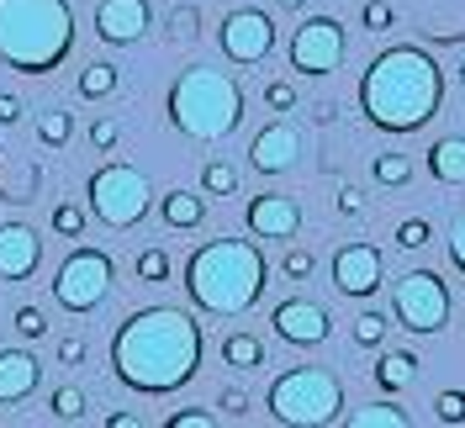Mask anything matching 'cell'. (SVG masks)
<instances>
[{
  "instance_id": "cell-33",
  "label": "cell",
  "mask_w": 465,
  "mask_h": 428,
  "mask_svg": "<svg viewBox=\"0 0 465 428\" xmlns=\"http://www.w3.org/2000/svg\"><path fill=\"white\" fill-rule=\"evenodd\" d=\"M312 270H318V254H312V249H302V244H291L286 254H281V275H286V281H312Z\"/></svg>"
},
{
  "instance_id": "cell-39",
  "label": "cell",
  "mask_w": 465,
  "mask_h": 428,
  "mask_svg": "<svg viewBox=\"0 0 465 428\" xmlns=\"http://www.w3.org/2000/svg\"><path fill=\"white\" fill-rule=\"evenodd\" d=\"M116 138H122L116 116H95V122H90V148H95V154H112Z\"/></svg>"
},
{
  "instance_id": "cell-22",
  "label": "cell",
  "mask_w": 465,
  "mask_h": 428,
  "mask_svg": "<svg viewBox=\"0 0 465 428\" xmlns=\"http://www.w3.org/2000/svg\"><path fill=\"white\" fill-rule=\"evenodd\" d=\"M429 174H434L439 185H465V138L429 143Z\"/></svg>"
},
{
  "instance_id": "cell-10",
  "label": "cell",
  "mask_w": 465,
  "mask_h": 428,
  "mask_svg": "<svg viewBox=\"0 0 465 428\" xmlns=\"http://www.w3.org/2000/svg\"><path fill=\"white\" fill-rule=\"evenodd\" d=\"M286 58L296 75L307 80H328L339 64L349 58V32L339 16H302V27L291 32L286 43Z\"/></svg>"
},
{
  "instance_id": "cell-38",
  "label": "cell",
  "mask_w": 465,
  "mask_h": 428,
  "mask_svg": "<svg viewBox=\"0 0 465 428\" xmlns=\"http://www.w3.org/2000/svg\"><path fill=\"white\" fill-rule=\"evenodd\" d=\"M264 106L275 116L296 112V85H291V80H270V85H264Z\"/></svg>"
},
{
  "instance_id": "cell-48",
  "label": "cell",
  "mask_w": 465,
  "mask_h": 428,
  "mask_svg": "<svg viewBox=\"0 0 465 428\" xmlns=\"http://www.w3.org/2000/svg\"><path fill=\"white\" fill-rule=\"evenodd\" d=\"M312 116H318V122H333V116H339V106H333V101H318V112H312Z\"/></svg>"
},
{
  "instance_id": "cell-3",
  "label": "cell",
  "mask_w": 465,
  "mask_h": 428,
  "mask_svg": "<svg viewBox=\"0 0 465 428\" xmlns=\"http://www.w3.org/2000/svg\"><path fill=\"white\" fill-rule=\"evenodd\" d=\"M264 281H270V264H264L260 244L249 238H212L185 259V296L196 313L212 317H238L260 307Z\"/></svg>"
},
{
  "instance_id": "cell-31",
  "label": "cell",
  "mask_w": 465,
  "mask_h": 428,
  "mask_svg": "<svg viewBox=\"0 0 465 428\" xmlns=\"http://www.w3.org/2000/svg\"><path fill=\"white\" fill-rule=\"evenodd\" d=\"M164 37H170V43H191V37H202V11H196V5H174L170 22H164Z\"/></svg>"
},
{
  "instance_id": "cell-14",
  "label": "cell",
  "mask_w": 465,
  "mask_h": 428,
  "mask_svg": "<svg viewBox=\"0 0 465 428\" xmlns=\"http://www.w3.org/2000/svg\"><path fill=\"white\" fill-rule=\"evenodd\" d=\"M243 228H249V238H264V244H291L302 233V206L291 196L260 191V196H249V206H243Z\"/></svg>"
},
{
  "instance_id": "cell-21",
  "label": "cell",
  "mask_w": 465,
  "mask_h": 428,
  "mask_svg": "<svg viewBox=\"0 0 465 428\" xmlns=\"http://www.w3.org/2000/svg\"><path fill=\"white\" fill-rule=\"evenodd\" d=\"M371 375H376V386L386 397H391V392H407V386L418 381V354H412V349H386Z\"/></svg>"
},
{
  "instance_id": "cell-29",
  "label": "cell",
  "mask_w": 465,
  "mask_h": 428,
  "mask_svg": "<svg viewBox=\"0 0 465 428\" xmlns=\"http://www.w3.org/2000/svg\"><path fill=\"white\" fill-rule=\"evenodd\" d=\"M238 191V164H228V159H206L202 164V196H232Z\"/></svg>"
},
{
  "instance_id": "cell-16",
  "label": "cell",
  "mask_w": 465,
  "mask_h": 428,
  "mask_svg": "<svg viewBox=\"0 0 465 428\" xmlns=\"http://www.w3.org/2000/svg\"><path fill=\"white\" fill-rule=\"evenodd\" d=\"M43 264V238L27 223H0V281H32Z\"/></svg>"
},
{
  "instance_id": "cell-17",
  "label": "cell",
  "mask_w": 465,
  "mask_h": 428,
  "mask_svg": "<svg viewBox=\"0 0 465 428\" xmlns=\"http://www.w3.org/2000/svg\"><path fill=\"white\" fill-rule=\"evenodd\" d=\"M302 159V133L291 127V122H270L264 133H254V143H249V164L260 174H281L291 170Z\"/></svg>"
},
{
  "instance_id": "cell-26",
  "label": "cell",
  "mask_w": 465,
  "mask_h": 428,
  "mask_svg": "<svg viewBox=\"0 0 465 428\" xmlns=\"http://www.w3.org/2000/svg\"><path fill=\"white\" fill-rule=\"evenodd\" d=\"M69 138H74L69 106H43V112H37V143H43V148H69Z\"/></svg>"
},
{
  "instance_id": "cell-49",
  "label": "cell",
  "mask_w": 465,
  "mask_h": 428,
  "mask_svg": "<svg viewBox=\"0 0 465 428\" xmlns=\"http://www.w3.org/2000/svg\"><path fill=\"white\" fill-rule=\"evenodd\" d=\"M275 5H281V11H302V5H307V0H275Z\"/></svg>"
},
{
  "instance_id": "cell-24",
  "label": "cell",
  "mask_w": 465,
  "mask_h": 428,
  "mask_svg": "<svg viewBox=\"0 0 465 428\" xmlns=\"http://www.w3.org/2000/svg\"><path fill=\"white\" fill-rule=\"evenodd\" d=\"M116 85H122V69L116 64H85L80 69V80H74V90H80V101H106V95H116Z\"/></svg>"
},
{
  "instance_id": "cell-13",
  "label": "cell",
  "mask_w": 465,
  "mask_h": 428,
  "mask_svg": "<svg viewBox=\"0 0 465 428\" xmlns=\"http://www.w3.org/2000/svg\"><path fill=\"white\" fill-rule=\"evenodd\" d=\"M270 328H275V339L286 343H328L333 339V313L312 302V296H286L281 307H270Z\"/></svg>"
},
{
  "instance_id": "cell-1",
  "label": "cell",
  "mask_w": 465,
  "mask_h": 428,
  "mask_svg": "<svg viewBox=\"0 0 465 428\" xmlns=\"http://www.w3.org/2000/svg\"><path fill=\"white\" fill-rule=\"evenodd\" d=\"M206 333L185 307H138L112 333V375L138 397H170L202 371Z\"/></svg>"
},
{
  "instance_id": "cell-30",
  "label": "cell",
  "mask_w": 465,
  "mask_h": 428,
  "mask_svg": "<svg viewBox=\"0 0 465 428\" xmlns=\"http://www.w3.org/2000/svg\"><path fill=\"white\" fill-rule=\"evenodd\" d=\"M54 233L69 238V244H80V238H85V206H80V201H58L54 206Z\"/></svg>"
},
{
  "instance_id": "cell-35",
  "label": "cell",
  "mask_w": 465,
  "mask_h": 428,
  "mask_svg": "<svg viewBox=\"0 0 465 428\" xmlns=\"http://www.w3.org/2000/svg\"><path fill=\"white\" fill-rule=\"evenodd\" d=\"M360 27L376 32V37L397 27V11H391V0H365V5H360Z\"/></svg>"
},
{
  "instance_id": "cell-4",
  "label": "cell",
  "mask_w": 465,
  "mask_h": 428,
  "mask_svg": "<svg viewBox=\"0 0 465 428\" xmlns=\"http://www.w3.org/2000/svg\"><path fill=\"white\" fill-rule=\"evenodd\" d=\"M69 0H0V64L11 75H54L74 54Z\"/></svg>"
},
{
  "instance_id": "cell-27",
  "label": "cell",
  "mask_w": 465,
  "mask_h": 428,
  "mask_svg": "<svg viewBox=\"0 0 465 428\" xmlns=\"http://www.w3.org/2000/svg\"><path fill=\"white\" fill-rule=\"evenodd\" d=\"M371 174H376L381 191H402V185H412V159L397 154V148H386V154L371 159Z\"/></svg>"
},
{
  "instance_id": "cell-47",
  "label": "cell",
  "mask_w": 465,
  "mask_h": 428,
  "mask_svg": "<svg viewBox=\"0 0 465 428\" xmlns=\"http://www.w3.org/2000/svg\"><path fill=\"white\" fill-rule=\"evenodd\" d=\"M106 428H148L138 413H106Z\"/></svg>"
},
{
  "instance_id": "cell-46",
  "label": "cell",
  "mask_w": 465,
  "mask_h": 428,
  "mask_svg": "<svg viewBox=\"0 0 465 428\" xmlns=\"http://www.w3.org/2000/svg\"><path fill=\"white\" fill-rule=\"evenodd\" d=\"M22 112H27V106H22V95L0 90V127H16V122H22Z\"/></svg>"
},
{
  "instance_id": "cell-45",
  "label": "cell",
  "mask_w": 465,
  "mask_h": 428,
  "mask_svg": "<svg viewBox=\"0 0 465 428\" xmlns=\"http://www.w3.org/2000/svg\"><path fill=\"white\" fill-rule=\"evenodd\" d=\"M217 413H232V418H243V413H249V397H243L238 386H223V392H217Z\"/></svg>"
},
{
  "instance_id": "cell-18",
  "label": "cell",
  "mask_w": 465,
  "mask_h": 428,
  "mask_svg": "<svg viewBox=\"0 0 465 428\" xmlns=\"http://www.w3.org/2000/svg\"><path fill=\"white\" fill-rule=\"evenodd\" d=\"M43 386V365L27 349H0V407H16Z\"/></svg>"
},
{
  "instance_id": "cell-44",
  "label": "cell",
  "mask_w": 465,
  "mask_h": 428,
  "mask_svg": "<svg viewBox=\"0 0 465 428\" xmlns=\"http://www.w3.org/2000/svg\"><path fill=\"white\" fill-rule=\"evenodd\" d=\"M339 217H365V191L360 185H344L339 191Z\"/></svg>"
},
{
  "instance_id": "cell-34",
  "label": "cell",
  "mask_w": 465,
  "mask_h": 428,
  "mask_svg": "<svg viewBox=\"0 0 465 428\" xmlns=\"http://www.w3.org/2000/svg\"><path fill=\"white\" fill-rule=\"evenodd\" d=\"M48 413H54V418H64V423L85 418V392H80V386H58L54 397H48Z\"/></svg>"
},
{
  "instance_id": "cell-32",
  "label": "cell",
  "mask_w": 465,
  "mask_h": 428,
  "mask_svg": "<svg viewBox=\"0 0 465 428\" xmlns=\"http://www.w3.org/2000/svg\"><path fill=\"white\" fill-rule=\"evenodd\" d=\"M429 238H434V223H429V217H402V223H397V249H402V254L429 249Z\"/></svg>"
},
{
  "instance_id": "cell-9",
  "label": "cell",
  "mask_w": 465,
  "mask_h": 428,
  "mask_svg": "<svg viewBox=\"0 0 465 428\" xmlns=\"http://www.w3.org/2000/svg\"><path fill=\"white\" fill-rule=\"evenodd\" d=\"M450 307H455V296H450V285H444L439 270H407L402 281L391 285V317L402 323L407 333H418V339L439 333L450 323Z\"/></svg>"
},
{
  "instance_id": "cell-25",
  "label": "cell",
  "mask_w": 465,
  "mask_h": 428,
  "mask_svg": "<svg viewBox=\"0 0 465 428\" xmlns=\"http://www.w3.org/2000/svg\"><path fill=\"white\" fill-rule=\"evenodd\" d=\"M344 428H412V418H407V407H397V402H365L360 413H349Z\"/></svg>"
},
{
  "instance_id": "cell-28",
  "label": "cell",
  "mask_w": 465,
  "mask_h": 428,
  "mask_svg": "<svg viewBox=\"0 0 465 428\" xmlns=\"http://www.w3.org/2000/svg\"><path fill=\"white\" fill-rule=\"evenodd\" d=\"M133 270H138V281H143V285H164L174 275L170 249H164V244H148V249H138V264H133Z\"/></svg>"
},
{
  "instance_id": "cell-11",
  "label": "cell",
  "mask_w": 465,
  "mask_h": 428,
  "mask_svg": "<svg viewBox=\"0 0 465 428\" xmlns=\"http://www.w3.org/2000/svg\"><path fill=\"white\" fill-rule=\"evenodd\" d=\"M217 48H223V58L238 64V69L264 64V58L275 54V22H270V11H260V5L228 11V16L217 22Z\"/></svg>"
},
{
  "instance_id": "cell-50",
  "label": "cell",
  "mask_w": 465,
  "mask_h": 428,
  "mask_svg": "<svg viewBox=\"0 0 465 428\" xmlns=\"http://www.w3.org/2000/svg\"><path fill=\"white\" fill-rule=\"evenodd\" d=\"M455 80H460V85H465V58H460V69H455Z\"/></svg>"
},
{
  "instance_id": "cell-41",
  "label": "cell",
  "mask_w": 465,
  "mask_h": 428,
  "mask_svg": "<svg viewBox=\"0 0 465 428\" xmlns=\"http://www.w3.org/2000/svg\"><path fill=\"white\" fill-rule=\"evenodd\" d=\"M164 428H217V418H212L206 407H180V413L164 418Z\"/></svg>"
},
{
  "instance_id": "cell-19",
  "label": "cell",
  "mask_w": 465,
  "mask_h": 428,
  "mask_svg": "<svg viewBox=\"0 0 465 428\" xmlns=\"http://www.w3.org/2000/svg\"><path fill=\"white\" fill-rule=\"evenodd\" d=\"M43 196V164L22 154H0V201L5 206H32Z\"/></svg>"
},
{
  "instance_id": "cell-23",
  "label": "cell",
  "mask_w": 465,
  "mask_h": 428,
  "mask_svg": "<svg viewBox=\"0 0 465 428\" xmlns=\"http://www.w3.org/2000/svg\"><path fill=\"white\" fill-rule=\"evenodd\" d=\"M223 365L228 371H260L264 365V343L249 333V328H232L228 339H223Z\"/></svg>"
},
{
  "instance_id": "cell-12",
  "label": "cell",
  "mask_w": 465,
  "mask_h": 428,
  "mask_svg": "<svg viewBox=\"0 0 465 428\" xmlns=\"http://www.w3.org/2000/svg\"><path fill=\"white\" fill-rule=\"evenodd\" d=\"M381 281H386V264H381V249L376 244H339L333 249V285H339V296H354V302H365V296H376Z\"/></svg>"
},
{
  "instance_id": "cell-5",
  "label": "cell",
  "mask_w": 465,
  "mask_h": 428,
  "mask_svg": "<svg viewBox=\"0 0 465 428\" xmlns=\"http://www.w3.org/2000/svg\"><path fill=\"white\" fill-rule=\"evenodd\" d=\"M164 116L180 138L223 143L243 122V85L232 75H223L217 64H191L174 75L170 95H164Z\"/></svg>"
},
{
  "instance_id": "cell-7",
  "label": "cell",
  "mask_w": 465,
  "mask_h": 428,
  "mask_svg": "<svg viewBox=\"0 0 465 428\" xmlns=\"http://www.w3.org/2000/svg\"><path fill=\"white\" fill-rule=\"evenodd\" d=\"M85 201H90V217L112 233L138 228L148 212H153V185L138 164H101V170L85 180Z\"/></svg>"
},
{
  "instance_id": "cell-2",
  "label": "cell",
  "mask_w": 465,
  "mask_h": 428,
  "mask_svg": "<svg viewBox=\"0 0 465 428\" xmlns=\"http://www.w3.org/2000/svg\"><path fill=\"white\" fill-rule=\"evenodd\" d=\"M439 106H444V69L429 48L391 43L360 75V112L376 133H391V138L423 133L439 116Z\"/></svg>"
},
{
  "instance_id": "cell-36",
  "label": "cell",
  "mask_w": 465,
  "mask_h": 428,
  "mask_svg": "<svg viewBox=\"0 0 465 428\" xmlns=\"http://www.w3.org/2000/svg\"><path fill=\"white\" fill-rule=\"evenodd\" d=\"M354 343H360V349H381V343H386V317L360 313L354 317Z\"/></svg>"
},
{
  "instance_id": "cell-20",
  "label": "cell",
  "mask_w": 465,
  "mask_h": 428,
  "mask_svg": "<svg viewBox=\"0 0 465 428\" xmlns=\"http://www.w3.org/2000/svg\"><path fill=\"white\" fill-rule=\"evenodd\" d=\"M159 217H164V228H174V233L202 228L206 223V196H196V191H164Z\"/></svg>"
},
{
  "instance_id": "cell-37",
  "label": "cell",
  "mask_w": 465,
  "mask_h": 428,
  "mask_svg": "<svg viewBox=\"0 0 465 428\" xmlns=\"http://www.w3.org/2000/svg\"><path fill=\"white\" fill-rule=\"evenodd\" d=\"M434 418L439 423H450V428H460L465 423V392H439L434 397Z\"/></svg>"
},
{
  "instance_id": "cell-6",
  "label": "cell",
  "mask_w": 465,
  "mask_h": 428,
  "mask_svg": "<svg viewBox=\"0 0 465 428\" xmlns=\"http://www.w3.org/2000/svg\"><path fill=\"white\" fill-rule=\"evenodd\" d=\"M270 418L286 428H328L344 413V381L322 365H291L264 392Z\"/></svg>"
},
{
  "instance_id": "cell-15",
  "label": "cell",
  "mask_w": 465,
  "mask_h": 428,
  "mask_svg": "<svg viewBox=\"0 0 465 428\" xmlns=\"http://www.w3.org/2000/svg\"><path fill=\"white\" fill-rule=\"evenodd\" d=\"M153 27V5L148 0H101L95 5V37L106 48H133Z\"/></svg>"
},
{
  "instance_id": "cell-42",
  "label": "cell",
  "mask_w": 465,
  "mask_h": 428,
  "mask_svg": "<svg viewBox=\"0 0 465 428\" xmlns=\"http://www.w3.org/2000/svg\"><path fill=\"white\" fill-rule=\"evenodd\" d=\"M85 339H80V333H69V339H58V365H64V371H80V365H85Z\"/></svg>"
},
{
  "instance_id": "cell-8",
  "label": "cell",
  "mask_w": 465,
  "mask_h": 428,
  "mask_svg": "<svg viewBox=\"0 0 465 428\" xmlns=\"http://www.w3.org/2000/svg\"><path fill=\"white\" fill-rule=\"evenodd\" d=\"M116 285V264L106 249H90V244H80V249H69L64 254V264L54 270V302L64 307V313L85 317L95 313L106 296H112Z\"/></svg>"
},
{
  "instance_id": "cell-40",
  "label": "cell",
  "mask_w": 465,
  "mask_h": 428,
  "mask_svg": "<svg viewBox=\"0 0 465 428\" xmlns=\"http://www.w3.org/2000/svg\"><path fill=\"white\" fill-rule=\"evenodd\" d=\"M11 323H16V333H22V339H43V333H48V317H43V307H16V317H11Z\"/></svg>"
},
{
  "instance_id": "cell-43",
  "label": "cell",
  "mask_w": 465,
  "mask_h": 428,
  "mask_svg": "<svg viewBox=\"0 0 465 428\" xmlns=\"http://www.w3.org/2000/svg\"><path fill=\"white\" fill-rule=\"evenodd\" d=\"M444 249H450V264H455V270L465 275V212L455 217V223H450V238H444Z\"/></svg>"
}]
</instances>
